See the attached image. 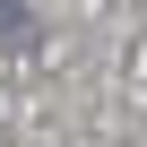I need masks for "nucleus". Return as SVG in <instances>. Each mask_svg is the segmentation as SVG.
Returning <instances> with one entry per match:
<instances>
[{
	"label": "nucleus",
	"instance_id": "nucleus-1",
	"mask_svg": "<svg viewBox=\"0 0 147 147\" xmlns=\"http://www.w3.org/2000/svg\"><path fill=\"white\" fill-rule=\"evenodd\" d=\"M18 18H26V0H0V35H9V26H18Z\"/></svg>",
	"mask_w": 147,
	"mask_h": 147
}]
</instances>
